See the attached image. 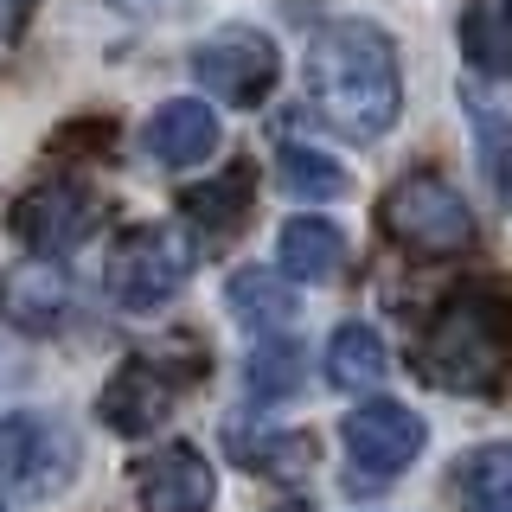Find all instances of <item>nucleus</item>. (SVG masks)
Segmentation results:
<instances>
[{"mask_svg":"<svg viewBox=\"0 0 512 512\" xmlns=\"http://www.w3.org/2000/svg\"><path fill=\"white\" fill-rule=\"evenodd\" d=\"M301 77H308V103L320 109V122L340 128L346 141H359V148H372V141H384L397 128L404 71H397L391 32H378L372 20L320 26Z\"/></svg>","mask_w":512,"mask_h":512,"instance_id":"nucleus-1","label":"nucleus"},{"mask_svg":"<svg viewBox=\"0 0 512 512\" xmlns=\"http://www.w3.org/2000/svg\"><path fill=\"white\" fill-rule=\"evenodd\" d=\"M506 359H512V295L500 282H461L455 295H442L423 340H416V372L455 397H493Z\"/></svg>","mask_w":512,"mask_h":512,"instance_id":"nucleus-2","label":"nucleus"},{"mask_svg":"<svg viewBox=\"0 0 512 512\" xmlns=\"http://www.w3.org/2000/svg\"><path fill=\"white\" fill-rule=\"evenodd\" d=\"M192 263H199V250L186 244V231H173V224H135V231H122L103 256L109 301H116L122 314H160L186 288Z\"/></svg>","mask_w":512,"mask_h":512,"instance_id":"nucleus-3","label":"nucleus"},{"mask_svg":"<svg viewBox=\"0 0 512 512\" xmlns=\"http://www.w3.org/2000/svg\"><path fill=\"white\" fill-rule=\"evenodd\" d=\"M378 224L410 256H461L474 250V212L442 173H404L378 205Z\"/></svg>","mask_w":512,"mask_h":512,"instance_id":"nucleus-4","label":"nucleus"},{"mask_svg":"<svg viewBox=\"0 0 512 512\" xmlns=\"http://www.w3.org/2000/svg\"><path fill=\"white\" fill-rule=\"evenodd\" d=\"M7 224H13V237H20L32 256H52V263H58L64 250L90 244V237L109 224V199L90 180L32 186V192H20V199L7 205Z\"/></svg>","mask_w":512,"mask_h":512,"instance_id":"nucleus-5","label":"nucleus"},{"mask_svg":"<svg viewBox=\"0 0 512 512\" xmlns=\"http://www.w3.org/2000/svg\"><path fill=\"white\" fill-rule=\"evenodd\" d=\"M192 77L231 109H256L282 77V52L256 26H218L212 39L192 45Z\"/></svg>","mask_w":512,"mask_h":512,"instance_id":"nucleus-6","label":"nucleus"},{"mask_svg":"<svg viewBox=\"0 0 512 512\" xmlns=\"http://www.w3.org/2000/svg\"><path fill=\"white\" fill-rule=\"evenodd\" d=\"M77 474V442L58 416L13 410L0 416V487H20L32 500H52Z\"/></svg>","mask_w":512,"mask_h":512,"instance_id":"nucleus-7","label":"nucleus"},{"mask_svg":"<svg viewBox=\"0 0 512 512\" xmlns=\"http://www.w3.org/2000/svg\"><path fill=\"white\" fill-rule=\"evenodd\" d=\"M423 442H429V423L410 404H391V397H372V404H359L340 423V448L365 480L404 474L410 461L423 455Z\"/></svg>","mask_w":512,"mask_h":512,"instance_id":"nucleus-8","label":"nucleus"},{"mask_svg":"<svg viewBox=\"0 0 512 512\" xmlns=\"http://www.w3.org/2000/svg\"><path fill=\"white\" fill-rule=\"evenodd\" d=\"M180 384L186 378L173 372L167 359H128V365H116V378L103 384L96 416H103L116 436L141 442V436H154V429L173 416V404H180Z\"/></svg>","mask_w":512,"mask_h":512,"instance_id":"nucleus-9","label":"nucleus"},{"mask_svg":"<svg viewBox=\"0 0 512 512\" xmlns=\"http://www.w3.org/2000/svg\"><path fill=\"white\" fill-rule=\"evenodd\" d=\"M135 500H141V512H212V500H218L212 461L192 442L154 448V455L135 461Z\"/></svg>","mask_w":512,"mask_h":512,"instance_id":"nucleus-10","label":"nucleus"},{"mask_svg":"<svg viewBox=\"0 0 512 512\" xmlns=\"http://www.w3.org/2000/svg\"><path fill=\"white\" fill-rule=\"evenodd\" d=\"M141 148H148V160H160L167 173H192L199 160H212V148H218L212 103H199V96H173V103H160L148 116V128H141Z\"/></svg>","mask_w":512,"mask_h":512,"instance_id":"nucleus-11","label":"nucleus"},{"mask_svg":"<svg viewBox=\"0 0 512 512\" xmlns=\"http://www.w3.org/2000/svg\"><path fill=\"white\" fill-rule=\"evenodd\" d=\"M0 320L20 333H58L71 320V276L52 256H32L0 282Z\"/></svg>","mask_w":512,"mask_h":512,"instance_id":"nucleus-12","label":"nucleus"},{"mask_svg":"<svg viewBox=\"0 0 512 512\" xmlns=\"http://www.w3.org/2000/svg\"><path fill=\"white\" fill-rule=\"evenodd\" d=\"M461 109H468V128H474V167L487 180L493 205L512 212V103L487 84H461Z\"/></svg>","mask_w":512,"mask_h":512,"instance_id":"nucleus-13","label":"nucleus"},{"mask_svg":"<svg viewBox=\"0 0 512 512\" xmlns=\"http://www.w3.org/2000/svg\"><path fill=\"white\" fill-rule=\"evenodd\" d=\"M224 308L250 333H288L301 320V288H288L282 269H237L224 282Z\"/></svg>","mask_w":512,"mask_h":512,"instance_id":"nucleus-14","label":"nucleus"},{"mask_svg":"<svg viewBox=\"0 0 512 512\" xmlns=\"http://www.w3.org/2000/svg\"><path fill=\"white\" fill-rule=\"evenodd\" d=\"M224 448L244 474H269V480H288V474H308L314 468V436H282V429H256V423H224Z\"/></svg>","mask_w":512,"mask_h":512,"instance_id":"nucleus-15","label":"nucleus"},{"mask_svg":"<svg viewBox=\"0 0 512 512\" xmlns=\"http://www.w3.org/2000/svg\"><path fill=\"white\" fill-rule=\"evenodd\" d=\"M276 263H282L288 282H327L333 269L346 263L340 224H327V218H288L282 237H276Z\"/></svg>","mask_w":512,"mask_h":512,"instance_id":"nucleus-16","label":"nucleus"},{"mask_svg":"<svg viewBox=\"0 0 512 512\" xmlns=\"http://www.w3.org/2000/svg\"><path fill=\"white\" fill-rule=\"evenodd\" d=\"M327 378L333 391H378L391 378V346L365 320H346V327L327 333Z\"/></svg>","mask_w":512,"mask_h":512,"instance_id":"nucleus-17","label":"nucleus"},{"mask_svg":"<svg viewBox=\"0 0 512 512\" xmlns=\"http://www.w3.org/2000/svg\"><path fill=\"white\" fill-rule=\"evenodd\" d=\"M461 58L480 77H512V0H474L461 13Z\"/></svg>","mask_w":512,"mask_h":512,"instance_id":"nucleus-18","label":"nucleus"},{"mask_svg":"<svg viewBox=\"0 0 512 512\" xmlns=\"http://www.w3.org/2000/svg\"><path fill=\"white\" fill-rule=\"evenodd\" d=\"M301 378H308V346H301L295 333H288V340H276V333H269V340L244 359V391H250L256 410H263V404H282V397H295Z\"/></svg>","mask_w":512,"mask_h":512,"instance_id":"nucleus-19","label":"nucleus"},{"mask_svg":"<svg viewBox=\"0 0 512 512\" xmlns=\"http://www.w3.org/2000/svg\"><path fill=\"white\" fill-rule=\"evenodd\" d=\"M276 186L288 192V199H301V205H327V199H346L352 192V173L333 154L288 141V148L276 154Z\"/></svg>","mask_w":512,"mask_h":512,"instance_id":"nucleus-20","label":"nucleus"},{"mask_svg":"<svg viewBox=\"0 0 512 512\" xmlns=\"http://www.w3.org/2000/svg\"><path fill=\"white\" fill-rule=\"evenodd\" d=\"M455 500L468 512H500L512 500V442H487L455 461Z\"/></svg>","mask_w":512,"mask_h":512,"instance_id":"nucleus-21","label":"nucleus"},{"mask_svg":"<svg viewBox=\"0 0 512 512\" xmlns=\"http://www.w3.org/2000/svg\"><path fill=\"white\" fill-rule=\"evenodd\" d=\"M180 212L192 224H205V231L237 224V218L250 212V167H231V173H218V180H205V186H186L180 192Z\"/></svg>","mask_w":512,"mask_h":512,"instance_id":"nucleus-22","label":"nucleus"},{"mask_svg":"<svg viewBox=\"0 0 512 512\" xmlns=\"http://www.w3.org/2000/svg\"><path fill=\"white\" fill-rule=\"evenodd\" d=\"M32 20V0H0V45H13Z\"/></svg>","mask_w":512,"mask_h":512,"instance_id":"nucleus-23","label":"nucleus"},{"mask_svg":"<svg viewBox=\"0 0 512 512\" xmlns=\"http://www.w3.org/2000/svg\"><path fill=\"white\" fill-rule=\"evenodd\" d=\"M109 7H128V13H148V7H167V0H109Z\"/></svg>","mask_w":512,"mask_h":512,"instance_id":"nucleus-24","label":"nucleus"},{"mask_svg":"<svg viewBox=\"0 0 512 512\" xmlns=\"http://www.w3.org/2000/svg\"><path fill=\"white\" fill-rule=\"evenodd\" d=\"M269 512H314L308 500H282V506H269Z\"/></svg>","mask_w":512,"mask_h":512,"instance_id":"nucleus-25","label":"nucleus"},{"mask_svg":"<svg viewBox=\"0 0 512 512\" xmlns=\"http://www.w3.org/2000/svg\"><path fill=\"white\" fill-rule=\"evenodd\" d=\"M500 512H512V500H506V506H500Z\"/></svg>","mask_w":512,"mask_h":512,"instance_id":"nucleus-26","label":"nucleus"},{"mask_svg":"<svg viewBox=\"0 0 512 512\" xmlns=\"http://www.w3.org/2000/svg\"><path fill=\"white\" fill-rule=\"evenodd\" d=\"M0 512H7V500H0Z\"/></svg>","mask_w":512,"mask_h":512,"instance_id":"nucleus-27","label":"nucleus"}]
</instances>
